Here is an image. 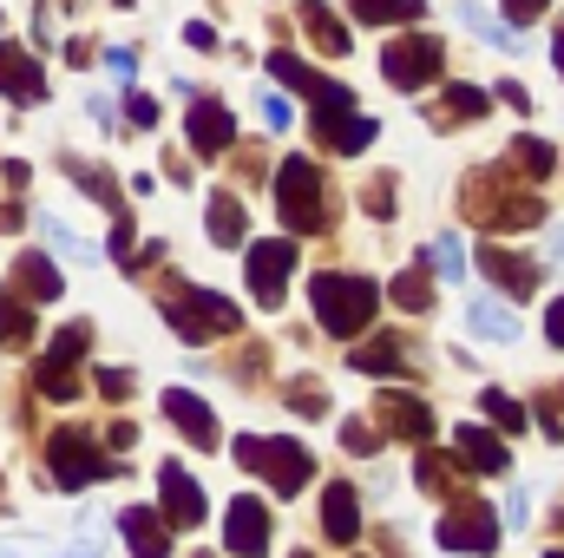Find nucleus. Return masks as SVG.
<instances>
[{"label":"nucleus","instance_id":"obj_1","mask_svg":"<svg viewBox=\"0 0 564 558\" xmlns=\"http://www.w3.org/2000/svg\"><path fill=\"white\" fill-rule=\"evenodd\" d=\"M308 296H315V322L328 329V335H361L368 322H375V309H381V289L368 277H335V270H322V277L308 282Z\"/></svg>","mask_w":564,"mask_h":558},{"label":"nucleus","instance_id":"obj_2","mask_svg":"<svg viewBox=\"0 0 564 558\" xmlns=\"http://www.w3.org/2000/svg\"><path fill=\"white\" fill-rule=\"evenodd\" d=\"M276 211H282V230H295V237H315V230H328V191H322V171H315V158H282L276 171Z\"/></svg>","mask_w":564,"mask_h":558},{"label":"nucleus","instance_id":"obj_3","mask_svg":"<svg viewBox=\"0 0 564 558\" xmlns=\"http://www.w3.org/2000/svg\"><path fill=\"white\" fill-rule=\"evenodd\" d=\"M230 460H237L243 473L270 480L276 493H302L308 473H315V460H308L302 440H263V433H237V440H230Z\"/></svg>","mask_w":564,"mask_h":558},{"label":"nucleus","instance_id":"obj_4","mask_svg":"<svg viewBox=\"0 0 564 558\" xmlns=\"http://www.w3.org/2000/svg\"><path fill=\"white\" fill-rule=\"evenodd\" d=\"M164 322L184 335V342H217V335H237V302L217 296V289H171L164 296Z\"/></svg>","mask_w":564,"mask_h":558},{"label":"nucleus","instance_id":"obj_5","mask_svg":"<svg viewBox=\"0 0 564 558\" xmlns=\"http://www.w3.org/2000/svg\"><path fill=\"white\" fill-rule=\"evenodd\" d=\"M46 460H53V480H59V486H93V480H112V473L126 466L119 453H99V440L79 433V427H59V433L46 440Z\"/></svg>","mask_w":564,"mask_h":558},{"label":"nucleus","instance_id":"obj_6","mask_svg":"<svg viewBox=\"0 0 564 558\" xmlns=\"http://www.w3.org/2000/svg\"><path fill=\"white\" fill-rule=\"evenodd\" d=\"M86 342H93V329H86V322H73V329H59V335H53L46 362L33 368V382H40V395H46V401H79V362H86Z\"/></svg>","mask_w":564,"mask_h":558},{"label":"nucleus","instance_id":"obj_7","mask_svg":"<svg viewBox=\"0 0 564 558\" xmlns=\"http://www.w3.org/2000/svg\"><path fill=\"white\" fill-rule=\"evenodd\" d=\"M466 217H473V224H486V230H525V224H539V217H545V204H539L532 191L499 197V191H492V178H473V191H466Z\"/></svg>","mask_w":564,"mask_h":558},{"label":"nucleus","instance_id":"obj_8","mask_svg":"<svg viewBox=\"0 0 564 558\" xmlns=\"http://www.w3.org/2000/svg\"><path fill=\"white\" fill-rule=\"evenodd\" d=\"M381 73H388V86H408V93L426 86L440 73V33H394L381 53Z\"/></svg>","mask_w":564,"mask_h":558},{"label":"nucleus","instance_id":"obj_9","mask_svg":"<svg viewBox=\"0 0 564 558\" xmlns=\"http://www.w3.org/2000/svg\"><path fill=\"white\" fill-rule=\"evenodd\" d=\"M440 546H446V552H492V546H499V519H492V506L459 500V506L440 519Z\"/></svg>","mask_w":564,"mask_h":558},{"label":"nucleus","instance_id":"obj_10","mask_svg":"<svg viewBox=\"0 0 564 558\" xmlns=\"http://www.w3.org/2000/svg\"><path fill=\"white\" fill-rule=\"evenodd\" d=\"M224 546L237 558H263L270 552V506L257 493H237L230 513H224Z\"/></svg>","mask_w":564,"mask_h":558},{"label":"nucleus","instance_id":"obj_11","mask_svg":"<svg viewBox=\"0 0 564 558\" xmlns=\"http://www.w3.org/2000/svg\"><path fill=\"white\" fill-rule=\"evenodd\" d=\"M289 277H295V244H257L250 250V296L263 302V309H276L282 289H289Z\"/></svg>","mask_w":564,"mask_h":558},{"label":"nucleus","instance_id":"obj_12","mask_svg":"<svg viewBox=\"0 0 564 558\" xmlns=\"http://www.w3.org/2000/svg\"><path fill=\"white\" fill-rule=\"evenodd\" d=\"M164 415H171V427H177L197 453H217V415H210V401H204V395L171 388V395H164Z\"/></svg>","mask_w":564,"mask_h":558},{"label":"nucleus","instance_id":"obj_13","mask_svg":"<svg viewBox=\"0 0 564 558\" xmlns=\"http://www.w3.org/2000/svg\"><path fill=\"white\" fill-rule=\"evenodd\" d=\"M158 500H164V519L171 526H204V493H197V480L171 460V466H158Z\"/></svg>","mask_w":564,"mask_h":558},{"label":"nucleus","instance_id":"obj_14","mask_svg":"<svg viewBox=\"0 0 564 558\" xmlns=\"http://www.w3.org/2000/svg\"><path fill=\"white\" fill-rule=\"evenodd\" d=\"M375 420H381V433H394V440H426V433H433V408H426L421 395H408V388L381 395V401H375Z\"/></svg>","mask_w":564,"mask_h":558},{"label":"nucleus","instance_id":"obj_15","mask_svg":"<svg viewBox=\"0 0 564 558\" xmlns=\"http://www.w3.org/2000/svg\"><path fill=\"white\" fill-rule=\"evenodd\" d=\"M479 270L499 282L506 296H532L539 289V264L519 257V250H506V244H479Z\"/></svg>","mask_w":564,"mask_h":558},{"label":"nucleus","instance_id":"obj_16","mask_svg":"<svg viewBox=\"0 0 564 558\" xmlns=\"http://www.w3.org/2000/svg\"><path fill=\"white\" fill-rule=\"evenodd\" d=\"M315 139L328 144V151H341V158H355V151H368V139H375V119L368 112H315Z\"/></svg>","mask_w":564,"mask_h":558},{"label":"nucleus","instance_id":"obj_17","mask_svg":"<svg viewBox=\"0 0 564 558\" xmlns=\"http://www.w3.org/2000/svg\"><path fill=\"white\" fill-rule=\"evenodd\" d=\"M0 93H7V99H20V106H40V99H46L40 66H33L20 46H7V40H0Z\"/></svg>","mask_w":564,"mask_h":558},{"label":"nucleus","instance_id":"obj_18","mask_svg":"<svg viewBox=\"0 0 564 558\" xmlns=\"http://www.w3.org/2000/svg\"><path fill=\"white\" fill-rule=\"evenodd\" d=\"M453 447H459V466H473V473H506V466H512L506 440H499V433H486V427H459V433H453Z\"/></svg>","mask_w":564,"mask_h":558},{"label":"nucleus","instance_id":"obj_19","mask_svg":"<svg viewBox=\"0 0 564 558\" xmlns=\"http://www.w3.org/2000/svg\"><path fill=\"white\" fill-rule=\"evenodd\" d=\"M322 533L335 546H355L361 539V500H355V486H328L322 493Z\"/></svg>","mask_w":564,"mask_h":558},{"label":"nucleus","instance_id":"obj_20","mask_svg":"<svg viewBox=\"0 0 564 558\" xmlns=\"http://www.w3.org/2000/svg\"><path fill=\"white\" fill-rule=\"evenodd\" d=\"M230 139H237V119H230V106H217V99H197V106H191V144H197L204 158H217Z\"/></svg>","mask_w":564,"mask_h":558},{"label":"nucleus","instance_id":"obj_21","mask_svg":"<svg viewBox=\"0 0 564 558\" xmlns=\"http://www.w3.org/2000/svg\"><path fill=\"white\" fill-rule=\"evenodd\" d=\"M119 533H126L132 558H171V539H164V526H158L151 506H126V513H119Z\"/></svg>","mask_w":564,"mask_h":558},{"label":"nucleus","instance_id":"obj_22","mask_svg":"<svg viewBox=\"0 0 564 558\" xmlns=\"http://www.w3.org/2000/svg\"><path fill=\"white\" fill-rule=\"evenodd\" d=\"M295 20H302V26H308V40H315L322 53H335V60L355 46V40H348V26H341V20H335L322 0H302V7H295Z\"/></svg>","mask_w":564,"mask_h":558},{"label":"nucleus","instance_id":"obj_23","mask_svg":"<svg viewBox=\"0 0 564 558\" xmlns=\"http://www.w3.org/2000/svg\"><path fill=\"white\" fill-rule=\"evenodd\" d=\"M13 289H26L33 302H53V296H59V270H53L40 250H20V257H13Z\"/></svg>","mask_w":564,"mask_h":558},{"label":"nucleus","instance_id":"obj_24","mask_svg":"<svg viewBox=\"0 0 564 558\" xmlns=\"http://www.w3.org/2000/svg\"><path fill=\"white\" fill-rule=\"evenodd\" d=\"M243 230H250V217H243V204L230 197V184L224 191H210V244H243Z\"/></svg>","mask_w":564,"mask_h":558},{"label":"nucleus","instance_id":"obj_25","mask_svg":"<svg viewBox=\"0 0 564 558\" xmlns=\"http://www.w3.org/2000/svg\"><path fill=\"white\" fill-rule=\"evenodd\" d=\"M486 106H492V99H486L479 86H453V93H446V99H440V106H433L426 119H433V126L446 132V126H466V119H479Z\"/></svg>","mask_w":564,"mask_h":558},{"label":"nucleus","instance_id":"obj_26","mask_svg":"<svg viewBox=\"0 0 564 558\" xmlns=\"http://www.w3.org/2000/svg\"><path fill=\"white\" fill-rule=\"evenodd\" d=\"M59 164H66V178H79V184H86V197H93V204H112V211H119V178H112L106 164H93V158H73V151H66Z\"/></svg>","mask_w":564,"mask_h":558},{"label":"nucleus","instance_id":"obj_27","mask_svg":"<svg viewBox=\"0 0 564 558\" xmlns=\"http://www.w3.org/2000/svg\"><path fill=\"white\" fill-rule=\"evenodd\" d=\"M348 362H355L361 375H408V368H414V362H408V342H394V335H388V342H368V348H355Z\"/></svg>","mask_w":564,"mask_h":558},{"label":"nucleus","instance_id":"obj_28","mask_svg":"<svg viewBox=\"0 0 564 558\" xmlns=\"http://www.w3.org/2000/svg\"><path fill=\"white\" fill-rule=\"evenodd\" d=\"M512 164H519L532 184H545V178H552V164H558V151H552L545 139H519V144H512Z\"/></svg>","mask_w":564,"mask_h":558},{"label":"nucleus","instance_id":"obj_29","mask_svg":"<svg viewBox=\"0 0 564 558\" xmlns=\"http://www.w3.org/2000/svg\"><path fill=\"white\" fill-rule=\"evenodd\" d=\"M0 342H7V348H26V342H33V315H26L13 296H0Z\"/></svg>","mask_w":564,"mask_h":558},{"label":"nucleus","instance_id":"obj_30","mask_svg":"<svg viewBox=\"0 0 564 558\" xmlns=\"http://www.w3.org/2000/svg\"><path fill=\"white\" fill-rule=\"evenodd\" d=\"M355 7V20H368V26H381V20H414L421 13V0H348Z\"/></svg>","mask_w":564,"mask_h":558},{"label":"nucleus","instance_id":"obj_31","mask_svg":"<svg viewBox=\"0 0 564 558\" xmlns=\"http://www.w3.org/2000/svg\"><path fill=\"white\" fill-rule=\"evenodd\" d=\"M421 264H426V270H440L446 282H459V277H466V257H459V244H453V237L426 244V250H421Z\"/></svg>","mask_w":564,"mask_h":558},{"label":"nucleus","instance_id":"obj_32","mask_svg":"<svg viewBox=\"0 0 564 558\" xmlns=\"http://www.w3.org/2000/svg\"><path fill=\"white\" fill-rule=\"evenodd\" d=\"M473 335H499V342H512V335H519V315H512V309L479 302V309H473Z\"/></svg>","mask_w":564,"mask_h":558},{"label":"nucleus","instance_id":"obj_33","mask_svg":"<svg viewBox=\"0 0 564 558\" xmlns=\"http://www.w3.org/2000/svg\"><path fill=\"white\" fill-rule=\"evenodd\" d=\"M388 296H394L401 309H426V302H433V277H426V264H421V270H408V277H394Z\"/></svg>","mask_w":564,"mask_h":558},{"label":"nucleus","instance_id":"obj_34","mask_svg":"<svg viewBox=\"0 0 564 558\" xmlns=\"http://www.w3.org/2000/svg\"><path fill=\"white\" fill-rule=\"evenodd\" d=\"M282 401H289L295 415H322V382H315V375H295V382L282 388Z\"/></svg>","mask_w":564,"mask_h":558},{"label":"nucleus","instance_id":"obj_35","mask_svg":"<svg viewBox=\"0 0 564 558\" xmlns=\"http://www.w3.org/2000/svg\"><path fill=\"white\" fill-rule=\"evenodd\" d=\"M459 20H466V26H473L479 40H492V46H506V53H519V33H506V26H492V20H486L479 7H459Z\"/></svg>","mask_w":564,"mask_h":558},{"label":"nucleus","instance_id":"obj_36","mask_svg":"<svg viewBox=\"0 0 564 558\" xmlns=\"http://www.w3.org/2000/svg\"><path fill=\"white\" fill-rule=\"evenodd\" d=\"M479 401H486V415L499 420L506 433H519V427H525V415H519V401H512V395H499V388H486Z\"/></svg>","mask_w":564,"mask_h":558},{"label":"nucleus","instance_id":"obj_37","mask_svg":"<svg viewBox=\"0 0 564 558\" xmlns=\"http://www.w3.org/2000/svg\"><path fill=\"white\" fill-rule=\"evenodd\" d=\"M421 486L426 493H453V466L440 453H421Z\"/></svg>","mask_w":564,"mask_h":558},{"label":"nucleus","instance_id":"obj_38","mask_svg":"<svg viewBox=\"0 0 564 558\" xmlns=\"http://www.w3.org/2000/svg\"><path fill=\"white\" fill-rule=\"evenodd\" d=\"M46 237H53V244H59V250H66L73 264H93V250H86V244H79V237L66 230V224H53V217H46Z\"/></svg>","mask_w":564,"mask_h":558},{"label":"nucleus","instance_id":"obj_39","mask_svg":"<svg viewBox=\"0 0 564 558\" xmlns=\"http://www.w3.org/2000/svg\"><path fill=\"white\" fill-rule=\"evenodd\" d=\"M99 395H106V401H126V395H132V375H126V368H99Z\"/></svg>","mask_w":564,"mask_h":558},{"label":"nucleus","instance_id":"obj_40","mask_svg":"<svg viewBox=\"0 0 564 558\" xmlns=\"http://www.w3.org/2000/svg\"><path fill=\"white\" fill-rule=\"evenodd\" d=\"M545 7H552V0H506V20H512V26H532V20H545Z\"/></svg>","mask_w":564,"mask_h":558},{"label":"nucleus","instance_id":"obj_41","mask_svg":"<svg viewBox=\"0 0 564 558\" xmlns=\"http://www.w3.org/2000/svg\"><path fill=\"white\" fill-rule=\"evenodd\" d=\"M368 211H375V217H394V184H388V178L368 184Z\"/></svg>","mask_w":564,"mask_h":558},{"label":"nucleus","instance_id":"obj_42","mask_svg":"<svg viewBox=\"0 0 564 558\" xmlns=\"http://www.w3.org/2000/svg\"><path fill=\"white\" fill-rule=\"evenodd\" d=\"M341 440H348L355 453H375V427H368V420H348V427H341Z\"/></svg>","mask_w":564,"mask_h":558},{"label":"nucleus","instance_id":"obj_43","mask_svg":"<svg viewBox=\"0 0 564 558\" xmlns=\"http://www.w3.org/2000/svg\"><path fill=\"white\" fill-rule=\"evenodd\" d=\"M545 342H552V348H564V296L545 309Z\"/></svg>","mask_w":564,"mask_h":558},{"label":"nucleus","instance_id":"obj_44","mask_svg":"<svg viewBox=\"0 0 564 558\" xmlns=\"http://www.w3.org/2000/svg\"><path fill=\"white\" fill-rule=\"evenodd\" d=\"M263 119H270L276 132H289V99H276V93H263Z\"/></svg>","mask_w":564,"mask_h":558},{"label":"nucleus","instance_id":"obj_45","mask_svg":"<svg viewBox=\"0 0 564 558\" xmlns=\"http://www.w3.org/2000/svg\"><path fill=\"white\" fill-rule=\"evenodd\" d=\"M132 244H139V230H132V217H119V230H112V257L126 264V250H132Z\"/></svg>","mask_w":564,"mask_h":558},{"label":"nucleus","instance_id":"obj_46","mask_svg":"<svg viewBox=\"0 0 564 558\" xmlns=\"http://www.w3.org/2000/svg\"><path fill=\"white\" fill-rule=\"evenodd\" d=\"M126 112H132V126H158V99H132V106H126Z\"/></svg>","mask_w":564,"mask_h":558},{"label":"nucleus","instance_id":"obj_47","mask_svg":"<svg viewBox=\"0 0 564 558\" xmlns=\"http://www.w3.org/2000/svg\"><path fill=\"white\" fill-rule=\"evenodd\" d=\"M184 40H191V46H197V53H210V46H217V33H210V26H204V20H191V26H184Z\"/></svg>","mask_w":564,"mask_h":558},{"label":"nucleus","instance_id":"obj_48","mask_svg":"<svg viewBox=\"0 0 564 558\" xmlns=\"http://www.w3.org/2000/svg\"><path fill=\"white\" fill-rule=\"evenodd\" d=\"M106 66H112V73H119V79H132V73H139V60H132V53H126V46H112V53H106Z\"/></svg>","mask_w":564,"mask_h":558},{"label":"nucleus","instance_id":"obj_49","mask_svg":"<svg viewBox=\"0 0 564 558\" xmlns=\"http://www.w3.org/2000/svg\"><path fill=\"white\" fill-rule=\"evenodd\" d=\"M499 99H506V106H512V112H525V106H532V93H525V86H519V79H506V86H499Z\"/></svg>","mask_w":564,"mask_h":558},{"label":"nucleus","instance_id":"obj_50","mask_svg":"<svg viewBox=\"0 0 564 558\" xmlns=\"http://www.w3.org/2000/svg\"><path fill=\"white\" fill-rule=\"evenodd\" d=\"M59 558H99V539H79V546H66Z\"/></svg>","mask_w":564,"mask_h":558},{"label":"nucleus","instance_id":"obj_51","mask_svg":"<svg viewBox=\"0 0 564 558\" xmlns=\"http://www.w3.org/2000/svg\"><path fill=\"white\" fill-rule=\"evenodd\" d=\"M552 60H558V73H564V33H558V40H552Z\"/></svg>","mask_w":564,"mask_h":558},{"label":"nucleus","instance_id":"obj_52","mask_svg":"<svg viewBox=\"0 0 564 558\" xmlns=\"http://www.w3.org/2000/svg\"><path fill=\"white\" fill-rule=\"evenodd\" d=\"M552 257H558V264H564V230H558V237H552Z\"/></svg>","mask_w":564,"mask_h":558},{"label":"nucleus","instance_id":"obj_53","mask_svg":"<svg viewBox=\"0 0 564 558\" xmlns=\"http://www.w3.org/2000/svg\"><path fill=\"white\" fill-rule=\"evenodd\" d=\"M545 558H564V552H545Z\"/></svg>","mask_w":564,"mask_h":558}]
</instances>
